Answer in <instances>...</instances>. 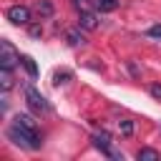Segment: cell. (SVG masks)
Masks as SVG:
<instances>
[{
	"mask_svg": "<svg viewBox=\"0 0 161 161\" xmlns=\"http://www.w3.org/2000/svg\"><path fill=\"white\" fill-rule=\"evenodd\" d=\"M8 138L15 143V146H23V148H40V136L38 131H30V128H23V126H10L8 128Z\"/></svg>",
	"mask_w": 161,
	"mask_h": 161,
	"instance_id": "1",
	"label": "cell"
},
{
	"mask_svg": "<svg viewBox=\"0 0 161 161\" xmlns=\"http://www.w3.org/2000/svg\"><path fill=\"white\" fill-rule=\"evenodd\" d=\"M93 146H96L103 156L116 158V161H123V153L113 151V136H111L108 131H98V133H93Z\"/></svg>",
	"mask_w": 161,
	"mask_h": 161,
	"instance_id": "2",
	"label": "cell"
},
{
	"mask_svg": "<svg viewBox=\"0 0 161 161\" xmlns=\"http://www.w3.org/2000/svg\"><path fill=\"white\" fill-rule=\"evenodd\" d=\"M18 63H20V53L13 48V43L10 40H0V68L13 70Z\"/></svg>",
	"mask_w": 161,
	"mask_h": 161,
	"instance_id": "3",
	"label": "cell"
},
{
	"mask_svg": "<svg viewBox=\"0 0 161 161\" xmlns=\"http://www.w3.org/2000/svg\"><path fill=\"white\" fill-rule=\"evenodd\" d=\"M25 101H28V106H30V111H35V113H45L50 106H48V101L43 98V93L38 91V88H33V86H28L25 88Z\"/></svg>",
	"mask_w": 161,
	"mask_h": 161,
	"instance_id": "4",
	"label": "cell"
},
{
	"mask_svg": "<svg viewBox=\"0 0 161 161\" xmlns=\"http://www.w3.org/2000/svg\"><path fill=\"white\" fill-rule=\"evenodd\" d=\"M5 15H8V20H10L13 25H28V23H30V10H28L25 5H10Z\"/></svg>",
	"mask_w": 161,
	"mask_h": 161,
	"instance_id": "5",
	"label": "cell"
},
{
	"mask_svg": "<svg viewBox=\"0 0 161 161\" xmlns=\"http://www.w3.org/2000/svg\"><path fill=\"white\" fill-rule=\"evenodd\" d=\"M78 25H80L83 30H96V28H98V18H96V13H91V10H80Z\"/></svg>",
	"mask_w": 161,
	"mask_h": 161,
	"instance_id": "6",
	"label": "cell"
},
{
	"mask_svg": "<svg viewBox=\"0 0 161 161\" xmlns=\"http://www.w3.org/2000/svg\"><path fill=\"white\" fill-rule=\"evenodd\" d=\"M68 45H73V48H78V45H83L86 43V38H83V33H80V25L78 28H73V30H68Z\"/></svg>",
	"mask_w": 161,
	"mask_h": 161,
	"instance_id": "7",
	"label": "cell"
},
{
	"mask_svg": "<svg viewBox=\"0 0 161 161\" xmlns=\"http://www.w3.org/2000/svg\"><path fill=\"white\" fill-rule=\"evenodd\" d=\"M13 123H15V126H23V128H30V131H38V128H35V121H33L28 113H18V116L13 118Z\"/></svg>",
	"mask_w": 161,
	"mask_h": 161,
	"instance_id": "8",
	"label": "cell"
},
{
	"mask_svg": "<svg viewBox=\"0 0 161 161\" xmlns=\"http://www.w3.org/2000/svg\"><path fill=\"white\" fill-rule=\"evenodd\" d=\"M136 158H138V161H158L161 153H158L156 148H141V151L136 153Z\"/></svg>",
	"mask_w": 161,
	"mask_h": 161,
	"instance_id": "9",
	"label": "cell"
},
{
	"mask_svg": "<svg viewBox=\"0 0 161 161\" xmlns=\"http://www.w3.org/2000/svg\"><path fill=\"white\" fill-rule=\"evenodd\" d=\"M20 63H23V68L28 70V75H30V78H35V75H38V65H35V60H33L30 55H23V58H20Z\"/></svg>",
	"mask_w": 161,
	"mask_h": 161,
	"instance_id": "10",
	"label": "cell"
},
{
	"mask_svg": "<svg viewBox=\"0 0 161 161\" xmlns=\"http://www.w3.org/2000/svg\"><path fill=\"white\" fill-rule=\"evenodd\" d=\"M0 86H3V91H10L13 88V73L8 68H0Z\"/></svg>",
	"mask_w": 161,
	"mask_h": 161,
	"instance_id": "11",
	"label": "cell"
},
{
	"mask_svg": "<svg viewBox=\"0 0 161 161\" xmlns=\"http://www.w3.org/2000/svg\"><path fill=\"white\" fill-rule=\"evenodd\" d=\"M96 5H98L101 13H113L118 8V0H96Z\"/></svg>",
	"mask_w": 161,
	"mask_h": 161,
	"instance_id": "12",
	"label": "cell"
},
{
	"mask_svg": "<svg viewBox=\"0 0 161 161\" xmlns=\"http://www.w3.org/2000/svg\"><path fill=\"white\" fill-rule=\"evenodd\" d=\"M35 8H38V13H40L43 18H50V15H53V5H50V0H38Z\"/></svg>",
	"mask_w": 161,
	"mask_h": 161,
	"instance_id": "13",
	"label": "cell"
},
{
	"mask_svg": "<svg viewBox=\"0 0 161 161\" xmlns=\"http://www.w3.org/2000/svg\"><path fill=\"white\" fill-rule=\"evenodd\" d=\"M70 80V70H58L53 75V86H60V83H68Z\"/></svg>",
	"mask_w": 161,
	"mask_h": 161,
	"instance_id": "14",
	"label": "cell"
},
{
	"mask_svg": "<svg viewBox=\"0 0 161 161\" xmlns=\"http://www.w3.org/2000/svg\"><path fill=\"white\" fill-rule=\"evenodd\" d=\"M118 128L123 136H131L133 133V121H118Z\"/></svg>",
	"mask_w": 161,
	"mask_h": 161,
	"instance_id": "15",
	"label": "cell"
},
{
	"mask_svg": "<svg viewBox=\"0 0 161 161\" xmlns=\"http://www.w3.org/2000/svg\"><path fill=\"white\" fill-rule=\"evenodd\" d=\"M146 35H148V38H161V25H151V28L146 30Z\"/></svg>",
	"mask_w": 161,
	"mask_h": 161,
	"instance_id": "16",
	"label": "cell"
},
{
	"mask_svg": "<svg viewBox=\"0 0 161 161\" xmlns=\"http://www.w3.org/2000/svg\"><path fill=\"white\" fill-rule=\"evenodd\" d=\"M151 96H153V98H161V86H158V83L151 86Z\"/></svg>",
	"mask_w": 161,
	"mask_h": 161,
	"instance_id": "17",
	"label": "cell"
},
{
	"mask_svg": "<svg viewBox=\"0 0 161 161\" xmlns=\"http://www.w3.org/2000/svg\"><path fill=\"white\" fill-rule=\"evenodd\" d=\"M40 33H43V30H40V28H38V25H33V28H30V35H33V38H38V35H40Z\"/></svg>",
	"mask_w": 161,
	"mask_h": 161,
	"instance_id": "18",
	"label": "cell"
},
{
	"mask_svg": "<svg viewBox=\"0 0 161 161\" xmlns=\"http://www.w3.org/2000/svg\"><path fill=\"white\" fill-rule=\"evenodd\" d=\"M73 3H75L80 10H86V5H88V0H73Z\"/></svg>",
	"mask_w": 161,
	"mask_h": 161,
	"instance_id": "19",
	"label": "cell"
}]
</instances>
